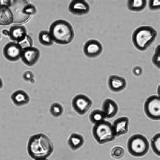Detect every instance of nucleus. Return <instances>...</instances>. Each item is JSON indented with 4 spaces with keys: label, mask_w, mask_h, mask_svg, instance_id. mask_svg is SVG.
<instances>
[{
    "label": "nucleus",
    "mask_w": 160,
    "mask_h": 160,
    "mask_svg": "<svg viewBox=\"0 0 160 160\" xmlns=\"http://www.w3.org/2000/svg\"><path fill=\"white\" fill-rule=\"evenodd\" d=\"M27 150L32 159H47L53 153V145L47 135L43 133H38L29 138Z\"/></svg>",
    "instance_id": "1"
},
{
    "label": "nucleus",
    "mask_w": 160,
    "mask_h": 160,
    "mask_svg": "<svg viewBox=\"0 0 160 160\" xmlns=\"http://www.w3.org/2000/svg\"><path fill=\"white\" fill-rule=\"evenodd\" d=\"M49 32L53 43L67 45L74 38V31L70 23L64 20H57L51 24Z\"/></svg>",
    "instance_id": "2"
},
{
    "label": "nucleus",
    "mask_w": 160,
    "mask_h": 160,
    "mask_svg": "<svg viewBox=\"0 0 160 160\" xmlns=\"http://www.w3.org/2000/svg\"><path fill=\"white\" fill-rule=\"evenodd\" d=\"M158 32L153 27L142 26L134 31L132 40L133 45L139 51H145L156 39Z\"/></svg>",
    "instance_id": "3"
},
{
    "label": "nucleus",
    "mask_w": 160,
    "mask_h": 160,
    "mask_svg": "<svg viewBox=\"0 0 160 160\" xmlns=\"http://www.w3.org/2000/svg\"><path fill=\"white\" fill-rule=\"evenodd\" d=\"M92 135L99 144L112 141L116 138L112 124L106 120L94 125L92 128Z\"/></svg>",
    "instance_id": "4"
},
{
    "label": "nucleus",
    "mask_w": 160,
    "mask_h": 160,
    "mask_svg": "<svg viewBox=\"0 0 160 160\" xmlns=\"http://www.w3.org/2000/svg\"><path fill=\"white\" fill-rule=\"evenodd\" d=\"M127 148L132 156L142 157L148 152L149 143L145 136L140 134H134L128 141Z\"/></svg>",
    "instance_id": "5"
},
{
    "label": "nucleus",
    "mask_w": 160,
    "mask_h": 160,
    "mask_svg": "<svg viewBox=\"0 0 160 160\" xmlns=\"http://www.w3.org/2000/svg\"><path fill=\"white\" fill-rule=\"evenodd\" d=\"M145 112L150 119H160V98L159 95H153L147 99L145 103Z\"/></svg>",
    "instance_id": "6"
},
{
    "label": "nucleus",
    "mask_w": 160,
    "mask_h": 160,
    "mask_svg": "<svg viewBox=\"0 0 160 160\" xmlns=\"http://www.w3.org/2000/svg\"><path fill=\"white\" fill-rule=\"evenodd\" d=\"M72 104L76 112L80 115H84L91 108L92 101L89 97L81 94L74 97Z\"/></svg>",
    "instance_id": "7"
},
{
    "label": "nucleus",
    "mask_w": 160,
    "mask_h": 160,
    "mask_svg": "<svg viewBox=\"0 0 160 160\" xmlns=\"http://www.w3.org/2000/svg\"><path fill=\"white\" fill-rule=\"evenodd\" d=\"M28 2L27 1H12V5L10 7L12 10H10L14 16V23H23L30 18L23 12V8Z\"/></svg>",
    "instance_id": "8"
},
{
    "label": "nucleus",
    "mask_w": 160,
    "mask_h": 160,
    "mask_svg": "<svg viewBox=\"0 0 160 160\" xmlns=\"http://www.w3.org/2000/svg\"><path fill=\"white\" fill-rule=\"evenodd\" d=\"M22 52V50L16 42H10L7 43L3 49L4 57L11 62L18 61L21 58Z\"/></svg>",
    "instance_id": "9"
},
{
    "label": "nucleus",
    "mask_w": 160,
    "mask_h": 160,
    "mask_svg": "<svg viewBox=\"0 0 160 160\" xmlns=\"http://www.w3.org/2000/svg\"><path fill=\"white\" fill-rule=\"evenodd\" d=\"M103 52V46L98 40L91 39L87 41L83 48V52L89 58L99 56Z\"/></svg>",
    "instance_id": "10"
},
{
    "label": "nucleus",
    "mask_w": 160,
    "mask_h": 160,
    "mask_svg": "<svg viewBox=\"0 0 160 160\" xmlns=\"http://www.w3.org/2000/svg\"><path fill=\"white\" fill-rule=\"evenodd\" d=\"M40 58V51L37 48H31L24 49L21 55V59L25 64L28 66H34Z\"/></svg>",
    "instance_id": "11"
},
{
    "label": "nucleus",
    "mask_w": 160,
    "mask_h": 160,
    "mask_svg": "<svg viewBox=\"0 0 160 160\" xmlns=\"http://www.w3.org/2000/svg\"><path fill=\"white\" fill-rule=\"evenodd\" d=\"M68 9L73 14L84 15L89 13L90 6L89 3L83 0H74L70 2Z\"/></svg>",
    "instance_id": "12"
},
{
    "label": "nucleus",
    "mask_w": 160,
    "mask_h": 160,
    "mask_svg": "<svg viewBox=\"0 0 160 160\" xmlns=\"http://www.w3.org/2000/svg\"><path fill=\"white\" fill-rule=\"evenodd\" d=\"M116 137H119L128 131L129 119L127 117H120L116 119L112 124Z\"/></svg>",
    "instance_id": "13"
},
{
    "label": "nucleus",
    "mask_w": 160,
    "mask_h": 160,
    "mask_svg": "<svg viewBox=\"0 0 160 160\" xmlns=\"http://www.w3.org/2000/svg\"><path fill=\"white\" fill-rule=\"evenodd\" d=\"M108 86L112 91L120 92L126 87V81L124 78L117 75H112L108 79Z\"/></svg>",
    "instance_id": "14"
},
{
    "label": "nucleus",
    "mask_w": 160,
    "mask_h": 160,
    "mask_svg": "<svg viewBox=\"0 0 160 160\" xmlns=\"http://www.w3.org/2000/svg\"><path fill=\"white\" fill-rule=\"evenodd\" d=\"M102 111L108 118H112L118 112V106L115 101L112 99H106L103 103Z\"/></svg>",
    "instance_id": "15"
},
{
    "label": "nucleus",
    "mask_w": 160,
    "mask_h": 160,
    "mask_svg": "<svg viewBox=\"0 0 160 160\" xmlns=\"http://www.w3.org/2000/svg\"><path fill=\"white\" fill-rule=\"evenodd\" d=\"M10 38L16 43L22 40L27 35V29L22 25H14L10 28Z\"/></svg>",
    "instance_id": "16"
},
{
    "label": "nucleus",
    "mask_w": 160,
    "mask_h": 160,
    "mask_svg": "<svg viewBox=\"0 0 160 160\" xmlns=\"http://www.w3.org/2000/svg\"><path fill=\"white\" fill-rule=\"evenodd\" d=\"M11 99L13 103L18 106L27 104L30 100L27 92L23 90H17L14 92L11 95Z\"/></svg>",
    "instance_id": "17"
},
{
    "label": "nucleus",
    "mask_w": 160,
    "mask_h": 160,
    "mask_svg": "<svg viewBox=\"0 0 160 160\" xmlns=\"http://www.w3.org/2000/svg\"><path fill=\"white\" fill-rule=\"evenodd\" d=\"M14 22V16L9 8H0V25L7 26Z\"/></svg>",
    "instance_id": "18"
},
{
    "label": "nucleus",
    "mask_w": 160,
    "mask_h": 160,
    "mask_svg": "<svg viewBox=\"0 0 160 160\" xmlns=\"http://www.w3.org/2000/svg\"><path fill=\"white\" fill-rule=\"evenodd\" d=\"M84 138L78 133H72L69 137L68 145L72 150H77L81 148L84 144Z\"/></svg>",
    "instance_id": "19"
},
{
    "label": "nucleus",
    "mask_w": 160,
    "mask_h": 160,
    "mask_svg": "<svg viewBox=\"0 0 160 160\" xmlns=\"http://www.w3.org/2000/svg\"><path fill=\"white\" fill-rule=\"evenodd\" d=\"M127 3V6L130 10L140 12L145 9L147 2L145 0H130Z\"/></svg>",
    "instance_id": "20"
},
{
    "label": "nucleus",
    "mask_w": 160,
    "mask_h": 160,
    "mask_svg": "<svg viewBox=\"0 0 160 160\" xmlns=\"http://www.w3.org/2000/svg\"><path fill=\"white\" fill-rule=\"evenodd\" d=\"M106 118L104 112L100 109H95L92 111L89 116V119L92 123L96 124L98 123L103 122Z\"/></svg>",
    "instance_id": "21"
},
{
    "label": "nucleus",
    "mask_w": 160,
    "mask_h": 160,
    "mask_svg": "<svg viewBox=\"0 0 160 160\" xmlns=\"http://www.w3.org/2000/svg\"><path fill=\"white\" fill-rule=\"evenodd\" d=\"M39 41L40 43L45 46H51L53 44V41L52 39L49 31H41L39 33Z\"/></svg>",
    "instance_id": "22"
},
{
    "label": "nucleus",
    "mask_w": 160,
    "mask_h": 160,
    "mask_svg": "<svg viewBox=\"0 0 160 160\" xmlns=\"http://www.w3.org/2000/svg\"><path fill=\"white\" fill-rule=\"evenodd\" d=\"M18 45H19V47L21 48V49L24 50V49H27L31 48H32V45H33V41L31 36H29L28 35H27L24 37V38L18 42Z\"/></svg>",
    "instance_id": "23"
},
{
    "label": "nucleus",
    "mask_w": 160,
    "mask_h": 160,
    "mask_svg": "<svg viewBox=\"0 0 160 160\" xmlns=\"http://www.w3.org/2000/svg\"><path fill=\"white\" fill-rule=\"evenodd\" d=\"M151 147L153 152L158 156L160 155V134L158 133L151 140Z\"/></svg>",
    "instance_id": "24"
},
{
    "label": "nucleus",
    "mask_w": 160,
    "mask_h": 160,
    "mask_svg": "<svg viewBox=\"0 0 160 160\" xmlns=\"http://www.w3.org/2000/svg\"><path fill=\"white\" fill-rule=\"evenodd\" d=\"M63 112H64V108L61 104L58 103H53L50 108V113L56 118L60 117L62 114Z\"/></svg>",
    "instance_id": "25"
},
{
    "label": "nucleus",
    "mask_w": 160,
    "mask_h": 160,
    "mask_svg": "<svg viewBox=\"0 0 160 160\" xmlns=\"http://www.w3.org/2000/svg\"><path fill=\"white\" fill-rule=\"evenodd\" d=\"M125 153L124 149L122 147L116 146L112 149L111 151V155L112 157L116 159H120L122 158Z\"/></svg>",
    "instance_id": "26"
},
{
    "label": "nucleus",
    "mask_w": 160,
    "mask_h": 160,
    "mask_svg": "<svg viewBox=\"0 0 160 160\" xmlns=\"http://www.w3.org/2000/svg\"><path fill=\"white\" fill-rule=\"evenodd\" d=\"M23 12L24 14L30 17L31 15L35 14L37 13L36 7L33 4L28 2L23 8Z\"/></svg>",
    "instance_id": "27"
},
{
    "label": "nucleus",
    "mask_w": 160,
    "mask_h": 160,
    "mask_svg": "<svg viewBox=\"0 0 160 160\" xmlns=\"http://www.w3.org/2000/svg\"><path fill=\"white\" fill-rule=\"evenodd\" d=\"M152 62L158 68H160V52H159V45L155 49V52L152 58Z\"/></svg>",
    "instance_id": "28"
},
{
    "label": "nucleus",
    "mask_w": 160,
    "mask_h": 160,
    "mask_svg": "<svg viewBox=\"0 0 160 160\" xmlns=\"http://www.w3.org/2000/svg\"><path fill=\"white\" fill-rule=\"evenodd\" d=\"M149 6L151 10H159L160 6V2L159 0H151L149 2Z\"/></svg>",
    "instance_id": "29"
},
{
    "label": "nucleus",
    "mask_w": 160,
    "mask_h": 160,
    "mask_svg": "<svg viewBox=\"0 0 160 160\" xmlns=\"http://www.w3.org/2000/svg\"><path fill=\"white\" fill-rule=\"evenodd\" d=\"M33 77H34V74H33L31 71L25 72L23 74V78L26 81H31Z\"/></svg>",
    "instance_id": "30"
},
{
    "label": "nucleus",
    "mask_w": 160,
    "mask_h": 160,
    "mask_svg": "<svg viewBox=\"0 0 160 160\" xmlns=\"http://www.w3.org/2000/svg\"><path fill=\"white\" fill-rule=\"evenodd\" d=\"M12 5V1L10 0H0V8H10Z\"/></svg>",
    "instance_id": "31"
},
{
    "label": "nucleus",
    "mask_w": 160,
    "mask_h": 160,
    "mask_svg": "<svg viewBox=\"0 0 160 160\" xmlns=\"http://www.w3.org/2000/svg\"><path fill=\"white\" fill-rule=\"evenodd\" d=\"M133 74L136 76H140L142 73V68L140 66H136L133 68Z\"/></svg>",
    "instance_id": "32"
},
{
    "label": "nucleus",
    "mask_w": 160,
    "mask_h": 160,
    "mask_svg": "<svg viewBox=\"0 0 160 160\" xmlns=\"http://www.w3.org/2000/svg\"><path fill=\"white\" fill-rule=\"evenodd\" d=\"M2 34L6 35V36H10V32H9V31L6 30V29H3V30L2 31Z\"/></svg>",
    "instance_id": "33"
},
{
    "label": "nucleus",
    "mask_w": 160,
    "mask_h": 160,
    "mask_svg": "<svg viewBox=\"0 0 160 160\" xmlns=\"http://www.w3.org/2000/svg\"><path fill=\"white\" fill-rule=\"evenodd\" d=\"M2 87H3V82H2V78H0V89H2Z\"/></svg>",
    "instance_id": "34"
},
{
    "label": "nucleus",
    "mask_w": 160,
    "mask_h": 160,
    "mask_svg": "<svg viewBox=\"0 0 160 160\" xmlns=\"http://www.w3.org/2000/svg\"><path fill=\"white\" fill-rule=\"evenodd\" d=\"M35 160H48L47 159H35Z\"/></svg>",
    "instance_id": "35"
},
{
    "label": "nucleus",
    "mask_w": 160,
    "mask_h": 160,
    "mask_svg": "<svg viewBox=\"0 0 160 160\" xmlns=\"http://www.w3.org/2000/svg\"><path fill=\"white\" fill-rule=\"evenodd\" d=\"M0 39H1V35H0Z\"/></svg>",
    "instance_id": "36"
}]
</instances>
